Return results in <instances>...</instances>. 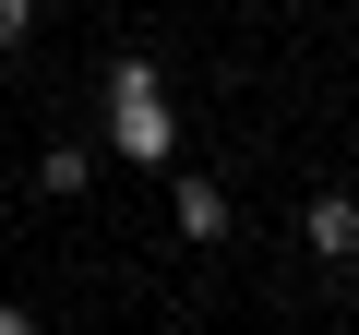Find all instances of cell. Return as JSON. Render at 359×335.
Wrapping results in <instances>:
<instances>
[{
    "label": "cell",
    "instance_id": "obj_1",
    "mask_svg": "<svg viewBox=\"0 0 359 335\" xmlns=\"http://www.w3.org/2000/svg\"><path fill=\"white\" fill-rule=\"evenodd\" d=\"M108 156L120 168H180V84H168V60H108Z\"/></svg>",
    "mask_w": 359,
    "mask_h": 335
},
{
    "label": "cell",
    "instance_id": "obj_2",
    "mask_svg": "<svg viewBox=\"0 0 359 335\" xmlns=\"http://www.w3.org/2000/svg\"><path fill=\"white\" fill-rule=\"evenodd\" d=\"M299 252L323 275H359V192H311L299 204Z\"/></svg>",
    "mask_w": 359,
    "mask_h": 335
},
{
    "label": "cell",
    "instance_id": "obj_3",
    "mask_svg": "<svg viewBox=\"0 0 359 335\" xmlns=\"http://www.w3.org/2000/svg\"><path fill=\"white\" fill-rule=\"evenodd\" d=\"M168 216H180V240H216V252H228V228H240V204L204 180V168H168Z\"/></svg>",
    "mask_w": 359,
    "mask_h": 335
},
{
    "label": "cell",
    "instance_id": "obj_4",
    "mask_svg": "<svg viewBox=\"0 0 359 335\" xmlns=\"http://www.w3.org/2000/svg\"><path fill=\"white\" fill-rule=\"evenodd\" d=\"M96 156H108V144H84V132L36 144V192H48V204H84V192H96Z\"/></svg>",
    "mask_w": 359,
    "mask_h": 335
},
{
    "label": "cell",
    "instance_id": "obj_5",
    "mask_svg": "<svg viewBox=\"0 0 359 335\" xmlns=\"http://www.w3.org/2000/svg\"><path fill=\"white\" fill-rule=\"evenodd\" d=\"M25 36H36V0H0V60H13Z\"/></svg>",
    "mask_w": 359,
    "mask_h": 335
},
{
    "label": "cell",
    "instance_id": "obj_6",
    "mask_svg": "<svg viewBox=\"0 0 359 335\" xmlns=\"http://www.w3.org/2000/svg\"><path fill=\"white\" fill-rule=\"evenodd\" d=\"M0 192H13V156H0Z\"/></svg>",
    "mask_w": 359,
    "mask_h": 335
}]
</instances>
